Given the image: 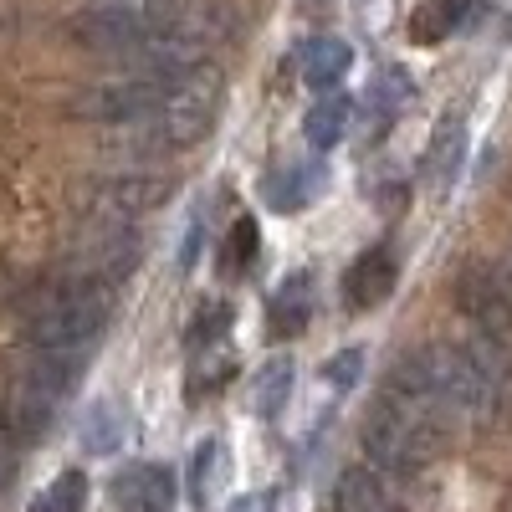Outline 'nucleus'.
<instances>
[{
	"mask_svg": "<svg viewBox=\"0 0 512 512\" xmlns=\"http://www.w3.org/2000/svg\"><path fill=\"white\" fill-rule=\"evenodd\" d=\"M67 36L82 52L113 62H180L205 57V31L185 0H98L67 16Z\"/></svg>",
	"mask_w": 512,
	"mask_h": 512,
	"instance_id": "obj_1",
	"label": "nucleus"
},
{
	"mask_svg": "<svg viewBox=\"0 0 512 512\" xmlns=\"http://www.w3.org/2000/svg\"><path fill=\"white\" fill-rule=\"evenodd\" d=\"M384 390H400V395H415L425 405H436L456 425H487V420L502 415L507 384H497L482 369V359L472 354L466 338H431V344L405 349L390 364Z\"/></svg>",
	"mask_w": 512,
	"mask_h": 512,
	"instance_id": "obj_2",
	"label": "nucleus"
},
{
	"mask_svg": "<svg viewBox=\"0 0 512 512\" xmlns=\"http://www.w3.org/2000/svg\"><path fill=\"white\" fill-rule=\"evenodd\" d=\"M205 77H216L205 57H180V62H123V72L88 82L67 113L82 123H98V128H123V123H139L159 108H169L175 98H185L190 88H200Z\"/></svg>",
	"mask_w": 512,
	"mask_h": 512,
	"instance_id": "obj_3",
	"label": "nucleus"
},
{
	"mask_svg": "<svg viewBox=\"0 0 512 512\" xmlns=\"http://www.w3.org/2000/svg\"><path fill=\"white\" fill-rule=\"evenodd\" d=\"M451 431H456V420L441 415L436 405L400 395V390H379V400L369 405L359 425V451L384 477H420L431 461H441Z\"/></svg>",
	"mask_w": 512,
	"mask_h": 512,
	"instance_id": "obj_4",
	"label": "nucleus"
},
{
	"mask_svg": "<svg viewBox=\"0 0 512 512\" xmlns=\"http://www.w3.org/2000/svg\"><path fill=\"white\" fill-rule=\"evenodd\" d=\"M113 308H118V282L67 277L57 287H41L26 303L21 338L31 349H82L108 328Z\"/></svg>",
	"mask_w": 512,
	"mask_h": 512,
	"instance_id": "obj_5",
	"label": "nucleus"
},
{
	"mask_svg": "<svg viewBox=\"0 0 512 512\" xmlns=\"http://www.w3.org/2000/svg\"><path fill=\"white\" fill-rule=\"evenodd\" d=\"M216 103H221V77H205L200 88H190L185 98H175L169 108L139 118V123H123L108 128L113 149H123L128 159H154V154H180L190 144H200L210 128H216Z\"/></svg>",
	"mask_w": 512,
	"mask_h": 512,
	"instance_id": "obj_6",
	"label": "nucleus"
},
{
	"mask_svg": "<svg viewBox=\"0 0 512 512\" xmlns=\"http://www.w3.org/2000/svg\"><path fill=\"white\" fill-rule=\"evenodd\" d=\"M169 195H175V180L164 175H149V169H113V175H93L82 185V210L98 221H134V216H149L159 210Z\"/></svg>",
	"mask_w": 512,
	"mask_h": 512,
	"instance_id": "obj_7",
	"label": "nucleus"
},
{
	"mask_svg": "<svg viewBox=\"0 0 512 512\" xmlns=\"http://www.w3.org/2000/svg\"><path fill=\"white\" fill-rule=\"evenodd\" d=\"M456 308L472 328L512 338V272L502 262H466L456 272Z\"/></svg>",
	"mask_w": 512,
	"mask_h": 512,
	"instance_id": "obj_8",
	"label": "nucleus"
},
{
	"mask_svg": "<svg viewBox=\"0 0 512 512\" xmlns=\"http://www.w3.org/2000/svg\"><path fill=\"white\" fill-rule=\"evenodd\" d=\"M175 472L159 461H134L113 477V502L118 512H169L175 507Z\"/></svg>",
	"mask_w": 512,
	"mask_h": 512,
	"instance_id": "obj_9",
	"label": "nucleus"
},
{
	"mask_svg": "<svg viewBox=\"0 0 512 512\" xmlns=\"http://www.w3.org/2000/svg\"><path fill=\"white\" fill-rule=\"evenodd\" d=\"M333 512H400L395 507V492H390V477L379 466L359 461V466H344L333 482Z\"/></svg>",
	"mask_w": 512,
	"mask_h": 512,
	"instance_id": "obj_10",
	"label": "nucleus"
},
{
	"mask_svg": "<svg viewBox=\"0 0 512 512\" xmlns=\"http://www.w3.org/2000/svg\"><path fill=\"white\" fill-rule=\"evenodd\" d=\"M395 277H400V267H395L390 246H369L359 262L344 272V303H349V308H374V303H384V297H390V287H395Z\"/></svg>",
	"mask_w": 512,
	"mask_h": 512,
	"instance_id": "obj_11",
	"label": "nucleus"
},
{
	"mask_svg": "<svg viewBox=\"0 0 512 512\" xmlns=\"http://www.w3.org/2000/svg\"><path fill=\"white\" fill-rule=\"evenodd\" d=\"M349 67H354V47L344 36H313V41H303V52H297V72H303V82L318 93H333L338 82L349 77Z\"/></svg>",
	"mask_w": 512,
	"mask_h": 512,
	"instance_id": "obj_12",
	"label": "nucleus"
},
{
	"mask_svg": "<svg viewBox=\"0 0 512 512\" xmlns=\"http://www.w3.org/2000/svg\"><path fill=\"white\" fill-rule=\"evenodd\" d=\"M461 154H466V123L451 108V113H441L436 134H431V149H425V175H431L436 185H446L456 169H461Z\"/></svg>",
	"mask_w": 512,
	"mask_h": 512,
	"instance_id": "obj_13",
	"label": "nucleus"
},
{
	"mask_svg": "<svg viewBox=\"0 0 512 512\" xmlns=\"http://www.w3.org/2000/svg\"><path fill=\"white\" fill-rule=\"evenodd\" d=\"M349 118H354V103L344 93H323L313 108H308V123H303V134L313 149H333V144H344L349 139Z\"/></svg>",
	"mask_w": 512,
	"mask_h": 512,
	"instance_id": "obj_14",
	"label": "nucleus"
},
{
	"mask_svg": "<svg viewBox=\"0 0 512 512\" xmlns=\"http://www.w3.org/2000/svg\"><path fill=\"white\" fill-rule=\"evenodd\" d=\"M323 190V164H287V169H277V175L267 180V200L277 205V210H303L313 195Z\"/></svg>",
	"mask_w": 512,
	"mask_h": 512,
	"instance_id": "obj_15",
	"label": "nucleus"
},
{
	"mask_svg": "<svg viewBox=\"0 0 512 512\" xmlns=\"http://www.w3.org/2000/svg\"><path fill=\"white\" fill-rule=\"evenodd\" d=\"M308 313H313V287H308V272H303V277H287L277 287L272 308H267V323H272L277 338H287V333H297L308 323Z\"/></svg>",
	"mask_w": 512,
	"mask_h": 512,
	"instance_id": "obj_16",
	"label": "nucleus"
},
{
	"mask_svg": "<svg viewBox=\"0 0 512 512\" xmlns=\"http://www.w3.org/2000/svg\"><path fill=\"white\" fill-rule=\"evenodd\" d=\"M466 11H472V0H425V6L415 11V21H410V31H415V41L436 47V41H446L466 21Z\"/></svg>",
	"mask_w": 512,
	"mask_h": 512,
	"instance_id": "obj_17",
	"label": "nucleus"
},
{
	"mask_svg": "<svg viewBox=\"0 0 512 512\" xmlns=\"http://www.w3.org/2000/svg\"><path fill=\"white\" fill-rule=\"evenodd\" d=\"M287 390H292V364L287 359H267L251 379V410L262 420H277V410L287 405Z\"/></svg>",
	"mask_w": 512,
	"mask_h": 512,
	"instance_id": "obj_18",
	"label": "nucleus"
},
{
	"mask_svg": "<svg viewBox=\"0 0 512 512\" xmlns=\"http://www.w3.org/2000/svg\"><path fill=\"white\" fill-rule=\"evenodd\" d=\"M226 482V446L221 441H205L195 451V472H190V487H195V502H210V487Z\"/></svg>",
	"mask_w": 512,
	"mask_h": 512,
	"instance_id": "obj_19",
	"label": "nucleus"
},
{
	"mask_svg": "<svg viewBox=\"0 0 512 512\" xmlns=\"http://www.w3.org/2000/svg\"><path fill=\"white\" fill-rule=\"evenodd\" d=\"M82 502H88V477H82V472H62L47 492H41V502L31 512H82Z\"/></svg>",
	"mask_w": 512,
	"mask_h": 512,
	"instance_id": "obj_20",
	"label": "nucleus"
},
{
	"mask_svg": "<svg viewBox=\"0 0 512 512\" xmlns=\"http://www.w3.org/2000/svg\"><path fill=\"white\" fill-rule=\"evenodd\" d=\"M251 251H256V221L251 216H241L236 226H231V236H226V251H221V267L236 277L246 262H251Z\"/></svg>",
	"mask_w": 512,
	"mask_h": 512,
	"instance_id": "obj_21",
	"label": "nucleus"
},
{
	"mask_svg": "<svg viewBox=\"0 0 512 512\" xmlns=\"http://www.w3.org/2000/svg\"><path fill=\"white\" fill-rule=\"evenodd\" d=\"M82 446H88V451H113L118 446V415H113V405H98L88 415V425H82Z\"/></svg>",
	"mask_w": 512,
	"mask_h": 512,
	"instance_id": "obj_22",
	"label": "nucleus"
},
{
	"mask_svg": "<svg viewBox=\"0 0 512 512\" xmlns=\"http://www.w3.org/2000/svg\"><path fill=\"white\" fill-rule=\"evenodd\" d=\"M359 364H364V349H344V354H333V359L323 364V379L338 384V390H349V384L359 379Z\"/></svg>",
	"mask_w": 512,
	"mask_h": 512,
	"instance_id": "obj_23",
	"label": "nucleus"
},
{
	"mask_svg": "<svg viewBox=\"0 0 512 512\" xmlns=\"http://www.w3.org/2000/svg\"><path fill=\"white\" fill-rule=\"evenodd\" d=\"M226 512H282V492H251V497L231 502Z\"/></svg>",
	"mask_w": 512,
	"mask_h": 512,
	"instance_id": "obj_24",
	"label": "nucleus"
},
{
	"mask_svg": "<svg viewBox=\"0 0 512 512\" xmlns=\"http://www.w3.org/2000/svg\"><path fill=\"white\" fill-rule=\"evenodd\" d=\"M502 267H507V272H512V251H507V256H502Z\"/></svg>",
	"mask_w": 512,
	"mask_h": 512,
	"instance_id": "obj_25",
	"label": "nucleus"
}]
</instances>
